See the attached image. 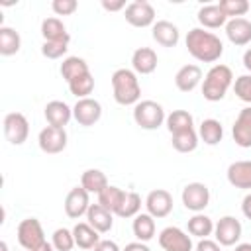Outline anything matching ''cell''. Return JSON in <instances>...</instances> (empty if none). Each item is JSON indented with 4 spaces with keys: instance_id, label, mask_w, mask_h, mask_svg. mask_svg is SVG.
Wrapping results in <instances>:
<instances>
[{
    "instance_id": "cell-19",
    "label": "cell",
    "mask_w": 251,
    "mask_h": 251,
    "mask_svg": "<svg viewBox=\"0 0 251 251\" xmlns=\"http://www.w3.org/2000/svg\"><path fill=\"white\" fill-rule=\"evenodd\" d=\"M151 35L153 39L163 45V47H175L180 39V31L178 27L173 24V22H167V20H159L153 24V29H151Z\"/></svg>"
},
{
    "instance_id": "cell-22",
    "label": "cell",
    "mask_w": 251,
    "mask_h": 251,
    "mask_svg": "<svg viewBox=\"0 0 251 251\" xmlns=\"http://www.w3.org/2000/svg\"><path fill=\"white\" fill-rule=\"evenodd\" d=\"M86 220L88 224L98 231V233H108L114 226V214L108 212L106 208H102L98 202L96 204H90L88 212H86Z\"/></svg>"
},
{
    "instance_id": "cell-9",
    "label": "cell",
    "mask_w": 251,
    "mask_h": 251,
    "mask_svg": "<svg viewBox=\"0 0 251 251\" xmlns=\"http://www.w3.org/2000/svg\"><path fill=\"white\" fill-rule=\"evenodd\" d=\"M214 235L216 241L224 247H231L237 245L239 237H241V224L237 218L233 216H224L214 224Z\"/></svg>"
},
{
    "instance_id": "cell-13",
    "label": "cell",
    "mask_w": 251,
    "mask_h": 251,
    "mask_svg": "<svg viewBox=\"0 0 251 251\" xmlns=\"http://www.w3.org/2000/svg\"><path fill=\"white\" fill-rule=\"evenodd\" d=\"M145 208L147 214H151L153 218H167L173 212V196L169 190L165 188H155L147 194L145 198Z\"/></svg>"
},
{
    "instance_id": "cell-6",
    "label": "cell",
    "mask_w": 251,
    "mask_h": 251,
    "mask_svg": "<svg viewBox=\"0 0 251 251\" xmlns=\"http://www.w3.org/2000/svg\"><path fill=\"white\" fill-rule=\"evenodd\" d=\"M29 135V122L22 112H10L4 116V137L12 145H22Z\"/></svg>"
},
{
    "instance_id": "cell-16",
    "label": "cell",
    "mask_w": 251,
    "mask_h": 251,
    "mask_svg": "<svg viewBox=\"0 0 251 251\" xmlns=\"http://www.w3.org/2000/svg\"><path fill=\"white\" fill-rule=\"evenodd\" d=\"M43 114H45V120H47L49 126L65 127L73 118V108L63 100H51V102L45 104Z\"/></svg>"
},
{
    "instance_id": "cell-30",
    "label": "cell",
    "mask_w": 251,
    "mask_h": 251,
    "mask_svg": "<svg viewBox=\"0 0 251 251\" xmlns=\"http://www.w3.org/2000/svg\"><path fill=\"white\" fill-rule=\"evenodd\" d=\"M131 229H133V235L137 237V241L147 243L155 235V218L151 214H137L133 218Z\"/></svg>"
},
{
    "instance_id": "cell-17",
    "label": "cell",
    "mask_w": 251,
    "mask_h": 251,
    "mask_svg": "<svg viewBox=\"0 0 251 251\" xmlns=\"http://www.w3.org/2000/svg\"><path fill=\"white\" fill-rule=\"evenodd\" d=\"M157 53L151 47H137L131 55V69L135 75H151L157 69Z\"/></svg>"
},
{
    "instance_id": "cell-38",
    "label": "cell",
    "mask_w": 251,
    "mask_h": 251,
    "mask_svg": "<svg viewBox=\"0 0 251 251\" xmlns=\"http://www.w3.org/2000/svg\"><path fill=\"white\" fill-rule=\"evenodd\" d=\"M222 12L227 16V18H241L243 14L249 12V2L247 0H220L218 2Z\"/></svg>"
},
{
    "instance_id": "cell-42",
    "label": "cell",
    "mask_w": 251,
    "mask_h": 251,
    "mask_svg": "<svg viewBox=\"0 0 251 251\" xmlns=\"http://www.w3.org/2000/svg\"><path fill=\"white\" fill-rule=\"evenodd\" d=\"M196 251H222V245L218 241L206 237V239H200L196 243Z\"/></svg>"
},
{
    "instance_id": "cell-37",
    "label": "cell",
    "mask_w": 251,
    "mask_h": 251,
    "mask_svg": "<svg viewBox=\"0 0 251 251\" xmlns=\"http://www.w3.org/2000/svg\"><path fill=\"white\" fill-rule=\"evenodd\" d=\"M51 245L55 247V251H71L76 243H75V235L71 229L67 227H57L51 235Z\"/></svg>"
},
{
    "instance_id": "cell-12",
    "label": "cell",
    "mask_w": 251,
    "mask_h": 251,
    "mask_svg": "<svg viewBox=\"0 0 251 251\" xmlns=\"http://www.w3.org/2000/svg\"><path fill=\"white\" fill-rule=\"evenodd\" d=\"M159 245L165 251H192L190 235L175 226H169L159 233Z\"/></svg>"
},
{
    "instance_id": "cell-11",
    "label": "cell",
    "mask_w": 251,
    "mask_h": 251,
    "mask_svg": "<svg viewBox=\"0 0 251 251\" xmlns=\"http://www.w3.org/2000/svg\"><path fill=\"white\" fill-rule=\"evenodd\" d=\"M73 118L76 120L78 126L90 127L102 118V104L94 98H80L73 106Z\"/></svg>"
},
{
    "instance_id": "cell-18",
    "label": "cell",
    "mask_w": 251,
    "mask_h": 251,
    "mask_svg": "<svg viewBox=\"0 0 251 251\" xmlns=\"http://www.w3.org/2000/svg\"><path fill=\"white\" fill-rule=\"evenodd\" d=\"M226 35L233 45L251 43V22L247 18H231L226 24Z\"/></svg>"
},
{
    "instance_id": "cell-31",
    "label": "cell",
    "mask_w": 251,
    "mask_h": 251,
    "mask_svg": "<svg viewBox=\"0 0 251 251\" xmlns=\"http://www.w3.org/2000/svg\"><path fill=\"white\" fill-rule=\"evenodd\" d=\"M22 47V37L20 33L14 29V27H8V25H2L0 27V55L4 57H10V55H16Z\"/></svg>"
},
{
    "instance_id": "cell-21",
    "label": "cell",
    "mask_w": 251,
    "mask_h": 251,
    "mask_svg": "<svg viewBox=\"0 0 251 251\" xmlns=\"http://www.w3.org/2000/svg\"><path fill=\"white\" fill-rule=\"evenodd\" d=\"M202 80V69L198 65H184L175 75V84L180 92H192Z\"/></svg>"
},
{
    "instance_id": "cell-33",
    "label": "cell",
    "mask_w": 251,
    "mask_h": 251,
    "mask_svg": "<svg viewBox=\"0 0 251 251\" xmlns=\"http://www.w3.org/2000/svg\"><path fill=\"white\" fill-rule=\"evenodd\" d=\"M188 233L194 235V237L206 239L208 235L214 233V222H212V218H208V216L202 214V212L194 214V216L188 220Z\"/></svg>"
},
{
    "instance_id": "cell-36",
    "label": "cell",
    "mask_w": 251,
    "mask_h": 251,
    "mask_svg": "<svg viewBox=\"0 0 251 251\" xmlns=\"http://www.w3.org/2000/svg\"><path fill=\"white\" fill-rule=\"evenodd\" d=\"M139 210H141V196L131 190V192H126V198H124L120 210L116 212V216H120V218H135L139 214Z\"/></svg>"
},
{
    "instance_id": "cell-3",
    "label": "cell",
    "mask_w": 251,
    "mask_h": 251,
    "mask_svg": "<svg viewBox=\"0 0 251 251\" xmlns=\"http://www.w3.org/2000/svg\"><path fill=\"white\" fill-rule=\"evenodd\" d=\"M233 82V73L227 65H214L206 75L202 82V96L208 102H220L227 88Z\"/></svg>"
},
{
    "instance_id": "cell-44",
    "label": "cell",
    "mask_w": 251,
    "mask_h": 251,
    "mask_svg": "<svg viewBox=\"0 0 251 251\" xmlns=\"http://www.w3.org/2000/svg\"><path fill=\"white\" fill-rule=\"evenodd\" d=\"M126 2L124 0H116V2H108V0H102V8L108 10V12H118V10H126Z\"/></svg>"
},
{
    "instance_id": "cell-29",
    "label": "cell",
    "mask_w": 251,
    "mask_h": 251,
    "mask_svg": "<svg viewBox=\"0 0 251 251\" xmlns=\"http://www.w3.org/2000/svg\"><path fill=\"white\" fill-rule=\"evenodd\" d=\"M124 198H126V190H122L120 186L108 184V186L98 194V204H100L102 208H106L108 212L116 214V212L120 210Z\"/></svg>"
},
{
    "instance_id": "cell-2",
    "label": "cell",
    "mask_w": 251,
    "mask_h": 251,
    "mask_svg": "<svg viewBox=\"0 0 251 251\" xmlns=\"http://www.w3.org/2000/svg\"><path fill=\"white\" fill-rule=\"evenodd\" d=\"M112 88H114V100L120 106H135L141 98V86L139 78L131 69H116L112 73Z\"/></svg>"
},
{
    "instance_id": "cell-34",
    "label": "cell",
    "mask_w": 251,
    "mask_h": 251,
    "mask_svg": "<svg viewBox=\"0 0 251 251\" xmlns=\"http://www.w3.org/2000/svg\"><path fill=\"white\" fill-rule=\"evenodd\" d=\"M171 143L178 153H192L198 147V133L194 129H186V131L175 133Z\"/></svg>"
},
{
    "instance_id": "cell-1",
    "label": "cell",
    "mask_w": 251,
    "mask_h": 251,
    "mask_svg": "<svg viewBox=\"0 0 251 251\" xmlns=\"http://www.w3.org/2000/svg\"><path fill=\"white\" fill-rule=\"evenodd\" d=\"M186 49L188 53L196 59V61H202V63H216L222 53H224V43L222 39L212 33V31H206L204 27H194L186 33Z\"/></svg>"
},
{
    "instance_id": "cell-28",
    "label": "cell",
    "mask_w": 251,
    "mask_h": 251,
    "mask_svg": "<svg viewBox=\"0 0 251 251\" xmlns=\"http://www.w3.org/2000/svg\"><path fill=\"white\" fill-rule=\"evenodd\" d=\"M80 186L88 194H100L108 186V178L100 169H86L80 176Z\"/></svg>"
},
{
    "instance_id": "cell-24",
    "label": "cell",
    "mask_w": 251,
    "mask_h": 251,
    "mask_svg": "<svg viewBox=\"0 0 251 251\" xmlns=\"http://www.w3.org/2000/svg\"><path fill=\"white\" fill-rule=\"evenodd\" d=\"M73 235H75V243L80 249H94L100 241L98 231L88 224V222H78L73 227Z\"/></svg>"
},
{
    "instance_id": "cell-35",
    "label": "cell",
    "mask_w": 251,
    "mask_h": 251,
    "mask_svg": "<svg viewBox=\"0 0 251 251\" xmlns=\"http://www.w3.org/2000/svg\"><path fill=\"white\" fill-rule=\"evenodd\" d=\"M69 90H71V94H75L78 100H80V98H90V94H92V90H94V76H92L90 73L76 76L75 80L69 82Z\"/></svg>"
},
{
    "instance_id": "cell-23",
    "label": "cell",
    "mask_w": 251,
    "mask_h": 251,
    "mask_svg": "<svg viewBox=\"0 0 251 251\" xmlns=\"http://www.w3.org/2000/svg\"><path fill=\"white\" fill-rule=\"evenodd\" d=\"M198 22L208 29H216L227 24V16L222 12L220 4H206L198 10Z\"/></svg>"
},
{
    "instance_id": "cell-5",
    "label": "cell",
    "mask_w": 251,
    "mask_h": 251,
    "mask_svg": "<svg viewBox=\"0 0 251 251\" xmlns=\"http://www.w3.org/2000/svg\"><path fill=\"white\" fill-rule=\"evenodd\" d=\"M45 241L47 239L37 218H25L18 224V243L25 251H37Z\"/></svg>"
},
{
    "instance_id": "cell-45",
    "label": "cell",
    "mask_w": 251,
    "mask_h": 251,
    "mask_svg": "<svg viewBox=\"0 0 251 251\" xmlns=\"http://www.w3.org/2000/svg\"><path fill=\"white\" fill-rule=\"evenodd\" d=\"M122 251H151V249H149L147 243H143V241H131V243H127Z\"/></svg>"
},
{
    "instance_id": "cell-43",
    "label": "cell",
    "mask_w": 251,
    "mask_h": 251,
    "mask_svg": "<svg viewBox=\"0 0 251 251\" xmlns=\"http://www.w3.org/2000/svg\"><path fill=\"white\" fill-rule=\"evenodd\" d=\"M94 251H122V249H120L118 243L112 241V239H100L98 245L94 247Z\"/></svg>"
},
{
    "instance_id": "cell-40",
    "label": "cell",
    "mask_w": 251,
    "mask_h": 251,
    "mask_svg": "<svg viewBox=\"0 0 251 251\" xmlns=\"http://www.w3.org/2000/svg\"><path fill=\"white\" fill-rule=\"evenodd\" d=\"M69 49V41H43L41 55L47 59H61Z\"/></svg>"
},
{
    "instance_id": "cell-39",
    "label": "cell",
    "mask_w": 251,
    "mask_h": 251,
    "mask_svg": "<svg viewBox=\"0 0 251 251\" xmlns=\"http://www.w3.org/2000/svg\"><path fill=\"white\" fill-rule=\"evenodd\" d=\"M233 92L239 100L251 106V75H241L233 82Z\"/></svg>"
},
{
    "instance_id": "cell-8",
    "label": "cell",
    "mask_w": 251,
    "mask_h": 251,
    "mask_svg": "<svg viewBox=\"0 0 251 251\" xmlns=\"http://www.w3.org/2000/svg\"><path fill=\"white\" fill-rule=\"evenodd\" d=\"M180 198H182V204L186 210L198 214L210 204V190L204 182H188L182 188Z\"/></svg>"
},
{
    "instance_id": "cell-10",
    "label": "cell",
    "mask_w": 251,
    "mask_h": 251,
    "mask_svg": "<svg viewBox=\"0 0 251 251\" xmlns=\"http://www.w3.org/2000/svg\"><path fill=\"white\" fill-rule=\"evenodd\" d=\"M37 143L43 153H49V155L61 153L67 147V131H65V127L45 126L37 135Z\"/></svg>"
},
{
    "instance_id": "cell-46",
    "label": "cell",
    "mask_w": 251,
    "mask_h": 251,
    "mask_svg": "<svg viewBox=\"0 0 251 251\" xmlns=\"http://www.w3.org/2000/svg\"><path fill=\"white\" fill-rule=\"evenodd\" d=\"M241 212H243V216H245L247 220H251V192L243 198V202H241Z\"/></svg>"
},
{
    "instance_id": "cell-14",
    "label": "cell",
    "mask_w": 251,
    "mask_h": 251,
    "mask_svg": "<svg viewBox=\"0 0 251 251\" xmlns=\"http://www.w3.org/2000/svg\"><path fill=\"white\" fill-rule=\"evenodd\" d=\"M90 208V200H88V192L82 186H75L69 190L67 198H65V214L73 220H78L80 216H84Z\"/></svg>"
},
{
    "instance_id": "cell-4",
    "label": "cell",
    "mask_w": 251,
    "mask_h": 251,
    "mask_svg": "<svg viewBox=\"0 0 251 251\" xmlns=\"http://www.w3.org/2000/svg\"><path fill=\"white\" fill-rule=\"evenodd\" d=\"M167 120L165 110L155 100H139L133 106V122L141 129H157Z\"/></svg>"
},
{
    "instance_id": "cell-32",
    "label": "cell",
    "mask_w": 251,
    "mask_h": 251,
    "mask_svg": "<svg viewBox=\"0 0 251 251\" xmlns=\"http://www.w3.org/2000/svg\"><path fill=\"white\" fill-rule=\"evenodd\" d=\"M198 137L206 143V145H218L224 137V127L218 120L214 118H208V120H202L200 127H198Z\"/></svg>"
},
{
    "instance_id": "cell-25",
    "label": "cell",
    "mask_w": 251,
    "mask_h": 251,
    "mask_svg": "<svg viewBox=\"0 0 251 251\" xmlns=\"http://www.w3.org/2000/svg\"><path fill=\"white\" fill-rule=\"evenodd\" d=\"M41 35L45 41H71V35L59 18H45L41 22Z\"/></svg>"
},
{
    "instance_id": "cell-48",
    "label": "cell",
    "mask_w": 251,
    "mask_h": 251,
    "mask_svg": "<svg viewBox=\"0 0 251 251\" xmlns=\"http://www.w3.org/2000/svg\"><path fill=\"white\" fill-rule=\"evenodd\" d=\"M235 251H251V243H237Z\"/></svg>"
},
{
    "instance_id": "cell-41",
    "label": "cell",
    "mask_w": 251,
    "mask_h": 251,
    "mask_svg": "<svg viewBox=\"0 0 251 251\" xmlns=\"http://www.w3.org/2000/svg\"><path fill=\"white\" fill-rule=\"evenodd\" d=\"M51 8L57 16H71L76 12L78 8V2L76 0H53L51 2Z\"/></svg>"
},
{
    "instance_id": "cell-7",
    "label": "cell",
    "mask_w": 251,
    "mask_h": 251,
    "mask_svg": "<svg viewBox=\"0 0 251 251\" xmlns=\"http://www.w3.org/2000/svg\"><path fill=\"white\" fill-rule=\"evenodd\" d=\"M126 22L133 27H147L155 24V8L147 0H135L129 2L124 10Z\"/></svg>"
},
{
    "instance_id": "cell-15",
    "label": "cell",
    "mask_w": 251,
    "mask_h": 251,
    "mask_svg": "<svg viewBox=\"0 0 251 251\" xmlns=\"http://www.w3.org/2000/svg\"><path fill=\"white\" fill-rule=\"evenodd\" d=\"M231 135H233L235 145H239L243 149L251 147V106H245L239 112V116L233 122V127H231Z\"/></svg>"
},
{
    "instance_id": "cell-27",
    "label": "cell",
    "mask_w": 251,
    "mask_h": 251,
    "mask_svg": "<svg viewBox=\"0 0 251 251\" xmlns=\"http://www.w3.org/2000/svg\"><path fill=\"white\" fill-rule=\"evenodd\" d=\"M165 124H167V129L171 131V135L180 133V131H186V129H194V118L186 110H173L167 116Z\"/></svg>"
},
{
    "instance_id": "cell-20",
    "label": "cell",
    "mask_w": 251,
    "mask_h": 251,
    "mask_svg": "<svg viewBox=\"0 0 251 251\" xmlns=\"http://www.w3.org/2000/svg\"><path fill=\"white\" fill-rule=\"evenodd\" d=\"M227 182L241 190H251V161H235L227 167Z\"/></svg>"
},
{
    "instance_id": "cell-49",
    "label": "cell",
    "mask_w": 251,
    "mask_h": 251,
    "mask_svg": "<svg viewBox=\"0 0 251 251\" xmlns=\"http://www.w3.org/2000/svg\"><path fill=\"white\" fill-rule=\"evenodd\" d=\"M0 249H2V251H8V243H6V241H0Z\"/></svg>"
},
{
    "instance_id": "cell-47",
    "label": "cell",
    "mask_w": 251,
    "mask_h": 251,
    "mask_svg": "<svg viewBox=\"0 0 251 251\" xmlns=\"http://www.w3.org/2000/svg\"><path fill=\"white\" fill-rule=\"evenodd\" d=\"M243 67L251 73V47L245 51V55H243Z\"/></svg>"
},
{
    "instance_id": "cell-26",
    "label": "cell",
    "mask_w": 251,
    "mask_h": 251,
    "mask_svg": "<svg viewBox=\"0 0 251 251\" xmlns=\"http://www.w3.org/2000/svg\"><path fill=\"white\" fill-rule=\"evenodd\" d=\"M59 73H61V76H63V78L67 80V84H69V82L75 80L76 76L90 73V69H88V63H86L82 57H67V59H63V63H61V67H59Z\"/></svg>"
}]
</instances>
